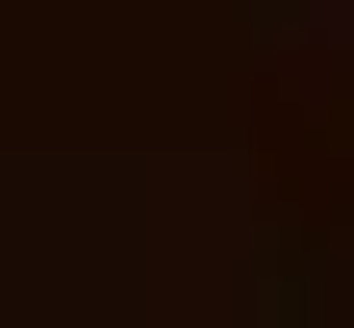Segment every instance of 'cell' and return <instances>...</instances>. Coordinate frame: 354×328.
Returning <instances> with one entry per match:
<instances>
[]
</instances>
